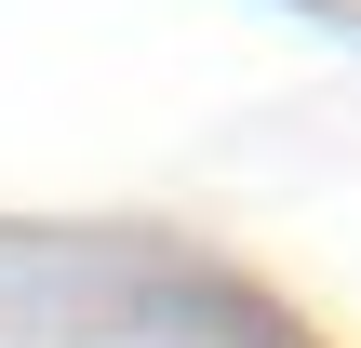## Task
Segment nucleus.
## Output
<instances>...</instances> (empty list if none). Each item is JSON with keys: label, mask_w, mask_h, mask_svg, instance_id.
<instances>
[]
</instances>
